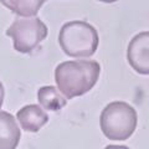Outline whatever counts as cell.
I'll list each match as a JSON object with an SVG mask.
<instances>
[{
    "instance_id": "cell-1",
    "label": "cell",
    "mask_w": 149,
    "mask_h": 149,
    "mask_svg": "<svg viewBox=\"0 0 149 149\" xmlns=\"http://www.w3.org/2000/svg\"><path fill=\"white\" fill-rule=\"evenodd\" d=\"M101 74V65L95 60H74L60 63L55 70V81L67 100L90 92Z\"/></svg>"
},
{
    "instance_id": "cell-2",
    "label": "cell",
    "mask_w": 149,
    "mask_h": 149,
    "mask_svg": "<svg viewBox=\"0 0 149 149\" xmlns=\"http://www.w3.org/2000/svg\"><path fill=\"white\" fill-rule=\"evenodd\" d=\"M60 47L71 57H91L98 49L100 36L95 26L86 21L73 20L63 24L58 32Z\"/></svg>"
},
{
    "instance_id": "cell-3",
    "label": "cell",
    "mask_w": 149,
    "mask_h": 149,
    "mask_svg": "<svg viewBox=\"0 0 149 149\" xmlns=\"http://www.w3.org/2000/svg\"><path fill=\"white\" fill-rule=\"evenodd\" d=\"M137 124V111L123 101L108 103L100 117L101 130L109 141H127L134 133Z\"/></svg>"
},
{
    "instance_id": "cell-4",
    "label": "cell",
    "mask_w": 149,
    "mask_h": 149,
    "mask_svg": "<svg viewBox=\"0 0 149 149\" xmlns=\"http://www.w3.org/2000/svg\"><path fill=\"white\" fill-rule=\"evenodd\" d=\"M6 36L13 39V46L20 54H31L47 37L49 30L37 16H17L6 29Z\"/></svg>"
},
{
    "instance_id": "cell-5",
    "label": "cell",
    "mask_w": 149,
    "mask_h": 149,
    "mask_svg": "<svg viewBox=\"0 0 149 149\" xmlns=\"http://www.w3.org/2000/svg\"><path fill=\"white\" fill-rule=\"evenodd\" d=\"M127 61L139 74H149V31L134 35L127 47Z\"/></svg>"
},
{
    "instance_id": "cell-6",
    "label": "cell",
    "mask_w": 149,
    "mask_h": 149,
    "mask_svg": "<svg viewBox=\"0 0 149 149\" xmlns=\"http://www.w3.org/2000/svg\"><path fill=\"white\" fill-rule=\"evenodd\" d=\"M21 128L30 133H37L49 122V114L39 104H27L16 112Z\"/></svg>"
},
{
    "instance_id": "cell-7",
    "label": "cell",
    "mask_w": 149,
    "mask_h": 149,
    "mask_svg": "<svg viewBox=\"0 0 149 149\" xmlns=\"http://www.w3.org/2000/svg\"><path fill=\"white\" fill-rule=\"evenodd\" d=\"M21 132L14 116L0 111V149H16Z\"/></svg>"
},
{
    "instance_id": "cell-8",
    "label": "cell",
    "mask_w": 149,
    "mask_h": 149,
    "mask_svg": "<svg viewBox=\"0 0 149 149\" xmlns=\"http://www.w3.org/2000/svg\"><path fill=\"white\" fill-rule=\"evenodd\" d=\"M37 101L41 107L51 112H57L67 104V98L58 88L54 86H44L37 91Z\"/></svg>"
},
{
    "instance_id": "cell-9",
    "label": "cell",
    "mask_w": 149,
    "mask_h": 149,
    "mask_svg": "<svg viewBox=\"0 0 149 149\" xmlns=\"http://www.w3.org/2000/svg\"><path fill=\"white\" fill-rule=\"evenodd\" d=\"M46 0H0L6 9L21 17L35 16Z\"/></svg>"
},
{
    "instance_id": "cell-10",
    "label": "cell",
    "mask_w": 149,
    "mask_h": 149,
    "mask_svg": "<svg viewBox=\"0 0 149 149\" xmlns=\"http://www.w3.org/2000/svg\"><path fill=\"white\" fill-rule=\"evenodd\" d=\"M4 96H5V90H4L3 83L0 82V108H1L3 102H4Z\"/></svg>"
},
{
    "instance_id": "cell-11",
    "label": "cell",
    "mask_w": 149,
    "mask_h": 149,
    "mask_svg": "<svg viewBox=\"0 0 149 149\" xmlns=\"http://www.w3.org/2000/svg\"><path fill=\"white\" fill-rule=\"evenodd\" d=\"M104 149H129V148L124 147V146H108V147H106Z\"/></svg>"
},
{
    "instance_id": "cell-12",
    "label": "cell",
    "mask_w": 149,
    "mask_h": 149,
    "mask_svg": "<svg viewBox=\"0 0 149 149\" xmlns=\"http://www.w3.org/2000/svg\"><path fill=\"white\" fill-rule=\"evenodd\" d=\"M98 1H101V3H107V4H111V3H116V1H118V0H98Z\"/></svg>"
}]
</instances>
